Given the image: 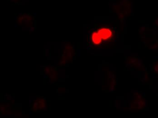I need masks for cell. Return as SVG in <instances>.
I'll list each match as a JSON object with an SVG mask.
<instances>
[{
  "instance_id": "6da1fadb",
  "label": "cell",
  "mask_w": 158,
  "mask_h": 118,
  "mask_svg": "<svg viewBox=\"0 0 158 118\" xmlns=\"http://www.w3.org/2000/svg\"><path fill=\"white\" fill-rule=\"evenodd\" d=\"M114 36V33L111 28L101 27L92 32L90 34V43L98 46L112 41Z\"/></svg>"
}]
</instances>
